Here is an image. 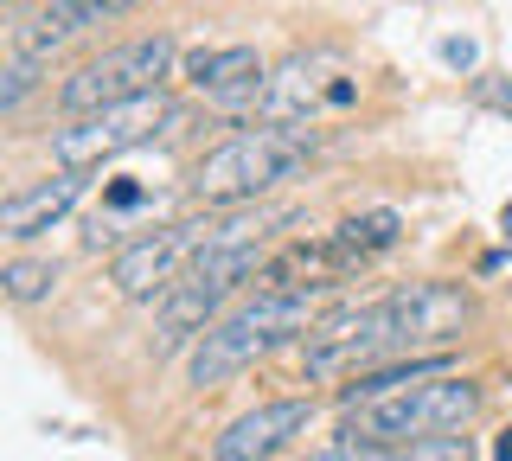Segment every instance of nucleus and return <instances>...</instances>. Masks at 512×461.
Masks as SVG:
<instances>
[{
	"label": "nucleus",
	"instance_id": "obj_13",
	"mask_svg": "<svg viewBox=\"0 0 512 461\" xmlns=\"http://www.w3.org/2000/svg\"><path fill=\"white\" fill-rule=\"evenodd\" d=\"M397 237H404V218L391 212V205H378V212H352L340 218V231H333V250L346 257V269L384 257V250H397Z\"/></svg>",
	"mask_w": 512,
	"mask_h": 461
},
{
	"label": "nucleus",
	"instance_id": "obj_11",
	"mask_svg": "<svg viewBox=\"0 0 512 461\" xmlns=\"http://www.w3.org/2000/svg\"><path fill=\"white\" fill-rule=\"evenodd\" d=\"M90 193V173H58V180H39V186H20V193L0 199V237L7 244H26V237L52 231L58 218L77 212V199Z\"/></svg>",
	"mask_w": 512,
	"mask_h": 461
},
{
	"label": "nucleus",
	"instance_id": "obj_15",
	"mask_svg": "<svg viewBox=\"0 0 512 461\" xmlns=\"http://www.w3.org/2000/svg\"><path fill=\"white\" fill-rule=\"evenodd\" d=\"M45 77H52V58H13L7 52V71H0V109L13 116V109H20L32 90L45 84Z\"/></svg>",
	"mask_w": 512,
	"mask_h": 461
},
{
	"label": "nucleus",
	"instance_id": "obj_19",
	"mask_svg": "<svg viewBox=\"0 0 512 461\" xmlns=\"http://www.w3.org/2000/svg\"><path fill=\"white\" fill-rule=\"evenodd\" d=\"M141 199H148V186H141V180H109L103 186V205H109V212H135Z\"/></svg>",
	"mask_w": 512,
	"mask_h": 461
},
{
	"label": "nucleus",
	"instance_id": "obj_7",
	"mask_svg": "<svg viewBox=\"0 0 512 461\" xmlns=\"http://www.w3.org/2000/svg\"><path fill=\"white\" fill-rule=\"evenodd\" d=\"M167 122H180V109H173L167 90L135 97V103H109V109H96V116H77V122H64V129H52V161H58V173H96L103 161H116L128 148H148Z\"/></svg>",
	"mask_w": 512,
	"mask_h": 461
},
{
	"label": "nucleus",
	"instance_id": "obj_10",
	"mask_svg": "<svg viewBox=\"0 0 512 461\" xmlns=\"http://www.w3.org/2000/svg\"><path fill=\"white\" fill-rule=\"evenodd\" d=\"M135 7H141V0H45L32 20L13 26L7 52L13 58H52L64 39L90 33V26H109V20H122V13H135Z\"/></svg>",
	"mask_w": 512,
	"mask_h": 461
},
{
	"label": "nucleus",
	"instance_id": "obj_12",
	"mask_svg": "<svg viewBox=\"0 0 512 461\" xmlns=\"http://www.w3.org/2000/svg\"><path fill=\"white\" fill-rule=\"evenodd\" d=\"M320 58L295 52L288 65L269 77L263 103H256V122H314V97H327V84H320Z\"/></svg>",
	"mask_w": 512,
	"mask_h": 461
},
{
	"label": "nucleus",
	"instance_id": "obj_4",
	"mask_svg": "<svg viewBox=\"0 0 512 461\" xmlns=\"http://www.w3.org/2000/svg\"><path fill=\"white\" fill-rule=\"evenodd\" d=\"M480 404H487V385H474L468 372H442V378H423L410 391H391V397H372V404L346 410V436L404 449V442H423V436L468 429L480 417Z\"/></svg>",
	"mask_w": 512,
	"mask_h": 461
},
{
	"label": "nucleus",
	"instance_id": "obj_2",
	"mask_svg": "<svg viewBox=\"0 0 512 461\" xmlns=\"http://www.w3.org/2000/svg\"><path fill=\"white\" fill-rule=\"evenodd\" d=\"M320 148H327V129H314V122H250L231 141L205 148L192 161L186 186L205 212H237V205H256L263 193H276L282 180H295Z\"/></svg>",
	"mask_w": 512,
	"mask_h": 461
},
{
	"label": "nucleus",
	"instance_id": "obj_23",
	"mask_svg": "<svg viewBox=\"0 0 512 461\" xmlns=\"http://www.w3.org/2000/svg\"><path fill=\"white\" fill-rule=\"evenodd\" d=\"M500 231H506V237H512V199H506V205H500Z\"/></svg>",
	"mask_w": 512,
	"mask_h": 461
},
{
	"label": "nucleus",
	"instance_id": "obj_3",
	"mask_svg": "<svg viewBox=\"0 0 512 461\" xmlns=\"http://www.w3.org/2000/svg\"><path fill=\"white\" fill-rule=\"evenodd\" d=\"M340 282H301V289H256L244 308H231L212 333H199V346L186 353L192 385H224V378L250 372L263 353H276L295 333H314V321L327 314V301Z\"/></svg>",
	"mask_w": 512,
	"mask_h": 461
},
{
	"label": "nucleus",
	"instance_id": "obj_9",
	"mask_svg": "<svg viewBox=\"0 0 512 461\" xmlns=\"http://www.w3.org/2000/svg\"><path fill=\"white\" fill-rule=\"evenodd\" d=\"M180 77L192 90H199L212 109H224V116H244V109L263 103L269 90V65L256 58V45H224V52H192Z\"/></svg>",
	"mask_w": 512,
	"mask_h": 461
},
{
	"label": "nucleus",
	"instance_id": "obj_20",
	"mask_svg": "<svg viewBox=\"0 0 512 461\" xmlns=\"http://www.w3.org/2000/svg\"><path fill=\"white\" fill-rule=\"evenodd\" d=\"M436 52H442L448 71H474V65H480V45H474V39H442Z\"/></svg>",
	"mask_w": 512,
	"mask_h": 461
},
{
	"label": "nucleus",
	"instance_id": "obj_6",
	"mask_svg": "<svg viewBox=\"0 0 512 461\" xmlns=\"http://www.w3.org/2000/svg\"><path fill=\"white\" fill-rule=\"evenodd\" d=\"M224 225H231V212H205V218L160 225V231H148V237H128V244L116 250V263H109L116 295H122V301H167L173 289H180L186 269L224 237Z\"/></svg>",
	"mask_w": 512,
	"mask_h": 461
},
{
	"label": "nucleus",
	"instance_id": "obj_16",
	"mask_svg": "<svg viewBox=\"0 0 512 461\" xmlns=\"http://www.w3.org/2000/svg\"><path fill=\"white\" fill-rule=\"evenodd\" d=\"M391 461H474V442L468 436H423V442H404Z\"/></svg>",
	"mask_w": 512,
	"mask_h": 461
},
{
	"label": "nucleus",
	"instance_id": "obj_8",
	"mask_svg": "<svg viewBox=\"0 0 512 461\" xmlns=\"http://www.w3.org/2000/svg\"><path fill=\"white\" fill-rule=\"evenodd\" d=\"M314 429V397H269L212 436V461H276Z\"/></svg>",
	"mask_w": 512,
	"mask_h": 461
},
{
	"label": "nucleus",
	"instance_id": "obj_21",
	"mask_svg": "<svg viewBox=\"0 0 512 461\" xmlns=\"http://www.w3.org/2000/svg\"><path fill=\"white\" fill-rule=\"evenodd\" d=\"M352 97H359V84H352V77H333V84H327V97H320V103H333V109H346Z\"/></svg>",
	"mask_w": 512,
	"mask_h": 461
},
{
	"label": "nucleus",
	"instance_id": "obj_22",
	"mask_svg": "<svg viewBox=\"0 0 512 461\" xmlns=\"http://www.w3.org/2000/svg\"><path fill=\"white\" fill-rule=\"evenodd\" d=\"M493 449H500V461H512V429H500V442H493Z\"/></svg>",
	"mask_w": 512,
	"mask_h": 461
},
{
	"label": "nucleus",
	"instance_id": "obj_1",
	"mask_svg": "<svg viewBox=\"0 0 512 461\" xmlns=\"http://www.w3.org/2000/svg\"><path fill=\"white\" fill-rule=\"evenodd\" d=\"M474 327V295L461 282L423 276L384 301H352L340 314H320L308 333V378H359L372 365L448 353Z\"/></svg>",
	"mask_w": 512,
	"mask_h": 461
},
{
	"label": "nucleus",
	"instance_id": "obj_14",
	"mask_svg": "<svg viewBox=\"0 0 512 461\" xmlns=\"http://www.w3.org/2000/svg\"><path fill=\"white\" fill-rule=\"evenodd\" d=\"M0 289H7L13 308H39V301L58 295V263L52 257H7L0 263Z\"/></svg>",
	"mask_w": 512,
	"mask_h": 461
},
{
	"label": "nucleus",
	"instance_id": "obj_5",
	"mask_svg": "<svg viewBox=\"0 0 512 461\" xmlns=\"http://www.w3.org/2000/svg\"><path fill=\"white\" fill-rule=\"evenodd\" d=\"M173 65H180V39L173 33L109 45V52L84 58V65L58 84V109H64V122H77V116H96V109H109V103L154 97V90H167Z\"/></svg>",
	"mask_w": 512,
	"mask_h": 461
},
{
	"label": "nucleus",
	"instance_id": "obj_17",
	"mask_svg": "<svg viewBox=\"0 0 512 461\" xmlns=\"http://www.w3.org/2000/svg\"><path fill=\"white\" fill-rule=\"evenodd\" d=\"M397 449H384V442H365V436H333V442H320V449L308 455V461H391Z\"/></svg>",
	"mask_w": 512,
	"mask_h": 461
},
{
	"label": "nucleus",
	"instance_id": "obj_18",
	"mask_svg": "<svg viewBox=\"0 0 512 461\" xmlns=\"http://www.w3.org/2000/svg\"><path fill=\"white\" fill-rule=\"evenodd\" d=\"M474 103L500 109V116H512V77H474Z\"/></svg>",
	"mask_w": 512,
	"mask_h": 461
}]
</instances>
